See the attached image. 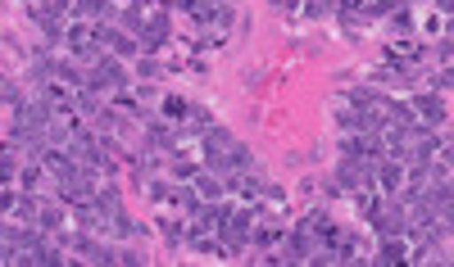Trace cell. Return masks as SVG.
<instances>
[{"label":"cell","mask_w":454,"mask_h":267,"mask_svg":"<svg viewBox=\"0 0 454 267\" xmlns=\"http://www.w3.org/2000/svg\"><path fill=\"white\" fill-rule=\"evenodd\" d=\"M186 181H192V186H186V195H192L196 209L223 204V200H227V181H223V172H214V168H200V172H192Z\"/></svg>","instance_id":"6da1fadb"},{"label":"cell","mask_w":454,"mask_h":267,"mask_svg":"<svg viewBox=\"0 0 454 267\" xmlns=\"http://www.w3.org/2000/svg\"><path fill=\"white\" fill-rule=\"evenodd\" d=\"M100 50H109V55H119V59H128V55H137V36L132 32H123V27H109V23H100Z\"/></svg>","instance_id":"7a4b0ae2"},{"label":"cell","mask_w":454,"mask_h":267,"mask_svg":"<svg viewBox=\"0 0 454 267\" xmlns=\"http://www.w3.org/2000/svg\"><path fill=\"white\" fill-rule=\"evenodd\" d=\"M409 109H419V118H423V127H436V123H445V100L441 95H419Z\"/></svg>","instance_id":"3957f363"},{"label":"cell","mask_w":454,"mask_h":267,"mask_svg":"<svg viewBox=\"0 0 454 267\" xmlns=\"http://www.w3.org/2000/svg\"><path fill=\"white\" fill-rule=\"evenodd\" d=\"M164 118H168V123H186V118H192V104L177 100V95H168V100H164Z\"/></svg>","instance_id":"277c9868"},{"label":"cell","mask_w":454,"mask_h":267,"mask_svg":"<svg viewBox=\"0 0 454 267\" xmlns=\"http://www.w3.org/2000/svg\"><path fill=\"white\" fill-rule=\"evenodd\" d=\"M419 50H423L419 42H391V46H387L391 59H419Z\"/></svg>","instance_id":"5b68a950"}]
</instances>
